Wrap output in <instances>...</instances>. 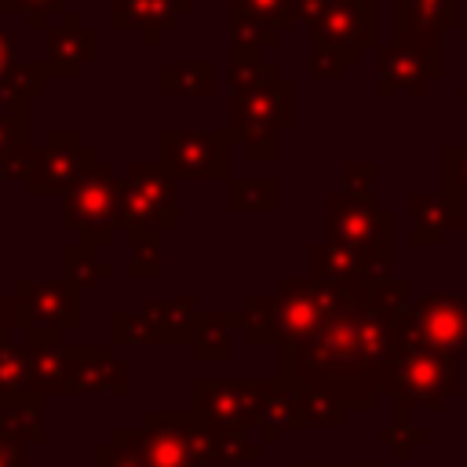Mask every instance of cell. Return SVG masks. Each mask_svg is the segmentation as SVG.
<instances>
[{
	"label": "cell",
	"instance_id": "6da1fadb",
	"mask_svg": "<svg viewBox=\"0 0 467 467\" xmlns=\"http://www.w3.org/2000/svg\"><path fill=\"white\" fill-rule=\"evenodd\" d=\"M427 310H420V328L427 332L431 343L452 347L467 336V310L456 299H427Z\"/></svg>",
	"mask_w": 467,
	"mask_h": 467
},
{
	"label": "cell",
	"instance_id": "7a4b0ae2",
	"mask_svg": "<svg viewBox=\"0 0 467 467\" xmlns=\"http://www.w3.org/2000/svg\"><path fill=\"white\" fill-rule=\"evenodd\" d=\"M4 51H7V47H4V36H0V62H4Z\"/></svg>",
	"mask_w": 467,
	"mask_h": 467
}]
</instances>
